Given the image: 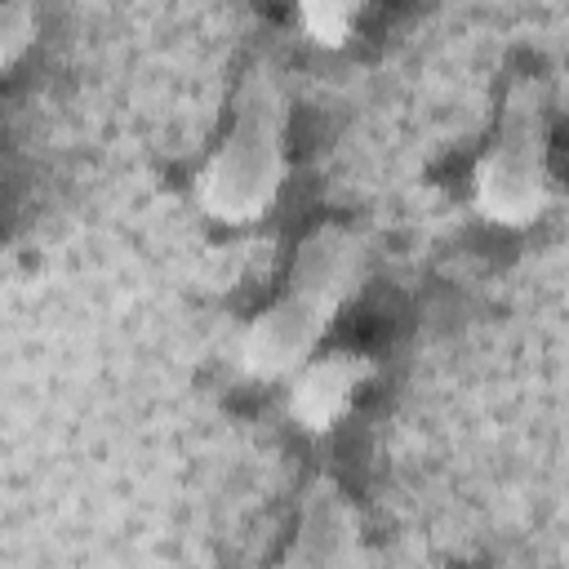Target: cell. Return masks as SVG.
<instances>
[{
  "instance_id": "obj_8",
  "label": "cell",
  "mask_w": 569,
  "mask_h": 569,
  "mask_svg": "<svg viewBox=\"0 0 569 569\" xmlns=\"http://www.w3.org/2000/svg\"><path fill=\"white\" fill-rule=\"evenodd\" d=\"M489 569H525V565H520V560H511V556H502V560H493Z\"/></svg>"
},
{
  "instance_id": "obj_6",
  "label": "cell",
  "mask_w": 569,
  "mask_h": 569,
  "mask_svg": "<svg viewBox=\"0 0 569 569\" xmlns=\"http://www.w3.org/2000/svg\"><path fill=\"white\" fill-rule=\"evenodd\" d=\"M293 22L302 27V36L311 44H325V49H338L351 40L356 22H360V4H342V0H307L293 9Z\"/></svg>"
},
{
  "instance_id": "obj_7",
  "label": "cell",
  "mask_w": 569,
  "mask_h": 569,
  "mask_svg": "<svg viewBox=\"0 0 569 569\" xmlns=\"http://www.w3.org/2000/svg\"><path fill=\"white\" fill-rule=\"evenodd\" d=\"M36 31H40V18L31 4L0 0V80L27 58V49L36 44Z\"/></svg>"
},
{
  "instance_id": "obj_2",
  "label": "cell",
  "mask_w": 569,
  "mask_h": 569,
  "mask_svg": "<svg viewBox=\"0 0 569 569\" xmlns=\"http://www.w3.org/2000/svg\"><path fill=\"white\" fill-rule=\"evenodd\" d=\"M289 182V93L267 58H253L231 93L218 147L196 169V204L218 227L262 222Z\"/></svg>"
},
{
  "instance_id": "obj_4",
  "label": "cell",
  "mask_w": 569,
  "mask_h": 569,
  "mask_svg": "<svg viewBox=\"0 0 569 569\" xmlns=\"http://www.w3.org/2000/svg\"><path fill=\"white\" fill-rule=\"evenodd\" d=\"M271 569H373L360 511L333 476L316 471L307 480L298 498L293 533Z\"/></svg>"
},
{
  "instance_id": "obj_5",
  "label": "cell",
  "mask_w": 569,
  "mask_h": 569,
  "mask_svg": "<svg viewBox=\"0 0 569 569\" xmlns=\"http://www.w3.org/2000/svg\"><path fill=\"white\" fill-rule=\"evenodd\" d=\"M373 382V360L365 351H316L302 369H293L284 378V413L298 431L307 436H329L333 427L347 422V413L356 409L360 391Z\"/></svg>"
},
{
  "instance_id": "obj_3",
  "label": "cell",
  "mask_w": 569,
  "mask_h": 569,
  "mask_svg": "<svg viewBox=\"0 0 569 569\" xmlns=\"http://www.w3.org/2000/svg\"><path fill=\"white\" fill-rule=\"evenodd\" d=\"M551 182V120L547 84L533 71L507 80L493 133L471 164V209L502 231H525L547 218Z\"/></svg>"
},
{
  "instance_id": "obj_1",
  "label": "cell",
  "mask_w": 569,
  "mask_h": 569,
  "mask_svg": "<svg viewBox=\"0 0 569 569\" xmlns=\"http://www.w3.org/2000/svg\"><path fill=\"white\" fill-rule=\"evenodd\" d=\"M365 236L347 222L311 227L289 262L280 293L253 311L236 338V369L249 382H284L329 338L333 320L360 293Z\"/></svg>"
}]
</instances>
